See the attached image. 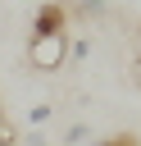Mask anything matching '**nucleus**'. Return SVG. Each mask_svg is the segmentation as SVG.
<instances>
[{
  "label": "nucleus",
  "instance_id": "obj_3",
  "mask_svg": "<svg viewBox=\"0 0 141 146\" xmlns=\"http://www.w3.org/2000/svg\"><path fill=\"white\" fill-rule=\"evenodd\" d=\"M73 14H77V18H105L109 5H105V0H73Z\"/></svg>",
  "mask_w": 141,
  "mask_h": 146
},
{
  "label": "nucleus",
  "instance_id": "obj_5",
  "mask_svg": "<svg viewBox=\"0 0 141 146\" xmlns=\"http://www.w3.org/2000/svg\"><path fill=\"white\" fill-rule=\"evenodd\" d=\"M91 137V128L86 123H68V132H64V146H77V141H86Z\"/></svg>",
  "mask_w": 141,
  "mask_h": 146
},
{
  "label": "nucleus",
  "instance_id": "obj_2",
  "mask_svg": "<svg viewBox=\"0 0 141 146\" xmlns=\"http://www.w3.org/2000/svg\"><path fill=\"white\" fill-rule=\"evenodd\" d=\"M64 27H68V9L50 0V5H41L36 18H32V41H36V36H59Z\"/></svg>",
  "mask_w": 141,
  "mask_h": 146
},
{
  "label": "nucleus",
  "instance_id": "obj_1",
  "mask_svg": "<svg viewBox=\"0 0 141 146\" xmlns=\"http://www.w3.org/2000/svg\"><path fill=\"white\" fill-rule=\"evenodd\" d=\"M27 64H32L36 73H59V68L68 64V32H59V36H36V41L27 46Z\"/></svg>",
  "mask_w": 141,
  "mask_h": 146
},
{
  "label": "nucleus",
  "instance_id": "obj_8",
  "mask_svg": "<svg viewBox=\"0 0 141 146\" xmlns=\"http://www.w3.org/2000/svg\"><path fill=\"white\" fill-rule=\"evenodd\" d=\"M91 146H136V137H100V141H91Z\"/></svg>",
  "mask_w": 141,
  "mask_h": 146
},
{
  "label": "nucleus",
  "instance_id": "obj_7",
  "mask_svg": "<svg viewBox=\"0 0 141 146\" xmlns=\"http://www.w3.org/2000/svg\"><path fill=\"white\" fill-rule=\"evenodd\" d=\"M0 146H18V137H14V128H9L5 114H0Z\"/></svg>",
  "mask_w": 141,
  "mask_h": 146
},
{
  "label": "nucleus",
  "instance_id": "obj_6",
  "mask_svg": "<svg viewBox=\"0 0 141 146\" xmlns=\"http://www.w3.org/2000/svg\"><path fill=\"white\" fill-rule=\"evenodd\" d=\"M86 55H91V41H86V36L68 41V59H86Z\"/></svg>",
  "mask_w": 141,
  "mask_h": 146
},
{
  "label": "nucleus",
  "instance_id": "obj_4",
  "mask_svg": "<svg viewBox=\"0 0 141 146\" xmlns=\"http://www.w3.org/2000/svg\"><path fill=\"white\" fill-rule=\"evenodd\" d=\"M50 114H55V110H50L45 100H41V105H32V110H27V128H45V123H50Z\"/></svg>",
  "mask_w": 141,
  "mask_h": 146
}]
</instances>
